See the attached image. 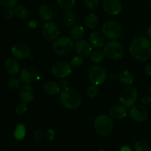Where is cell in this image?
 I'll return each instance as SVG.
<instances>
[{
	"label": "cell",
	"mask_w": 151,
	"mask_h": 151,
	"mask_svg": "<svg viewBox=\"0 0 151 151\" xmlns=\"http://www.w3.org/2000/svg\"><path fill=\"white\" fill-rule=\"evenodd\" d=\"M133 58L139 62H145L151 57V40L144 36L134 38L129 46Z\"/></svg>",
	"instance_id": "6da1fadb"
},
{
	"label": "cell",
	"mask_w": 151,
	"mask_h": 151,
	"mask_svg": "<svg viewBox=\"0 0 151 151\" xmlns=\"http://www.w3.org/2000/svg\"><path fill=\"white\" fill-rule=\"evenodd\" d=\"M59 100L64 107L69 110H75L81 104V96L79 92L73 87H66L60 90Z\"/></svg>",
	"instance_id": "7a4b0ae2"
},
{
	"label": "cell",
	"mask_w": 151,
	"mask_h": 151,
	"mask_svg": "<svg viewBox=\"0 0 151 151\" xmlns=\"http://www.w3.org/2000/svg\"><path fill=\"white\" fill-rule=\"evenodd\" d=\"M75 44L72 38L67 36H62L56 38L52 43L53 52L58 56L67 55L73 50Z\"/></svg>",
	"instance_id": "3957f363"
},
{
	"label": "cell",
	"mask_w": 151,
	"mask_h": 151,
	"mask_svg": "<svg viewBox=\"0 0 151 151\" xmlns=\"http://www.w3.org/2000/svg\"><path fill=\"white\" fill-rule=\"evenodd\" d=\"M94 127L98 134L108 136L112 133L113 122L111 118L106 115H100L94 118Z\"/></svg>",
	"instance_id": "277c9868"
},
{
	"label": "cell",
	"mask_w": 151,
	"mask_h": 151,
	"mask_svg": "<svg viewBox=\"0 0 151 151\" xmlns=\"http://www.w3.org/2000/svg\"><path fill=\"white\" fill-rule=\"evenodd\" d=\"M103 51L108 58L114 60L122 59L125 53L123 45L115 40H112L106 43L103 48Z\"/></svg>",
	"instance_id": "5b68a950"
},
{
	"label": "cell",
	"mask_w": 151,
	"mask_h": 151,
	"mask_svg": "<svg viewBox=\"0 0 151 151\" xmlns=\"http://www.w3.org/2000/svg\"><path fill=\"white\" fill-rule=\"evenodd\" d=\"M88 76L92 84L99 86L106 82L107 79V72L100 65H93L88 69Z\"/></svg>",
	"instance_id": "8992f818"
},
{
	"label": "cell",
	"mask_w": 151,
	"mask_h": 151,
	"mask_svg": "<svg viewBox=\"0 0 151 151\" xmlns=\"http://www.w3.org/2000/svg\"><path fill=\"white\" fill-rule=\"evenodd\" d=\"M103 35L109 40H115L119 38L122 34V28L119 23L113 20L106 21L102 28Z\"/></svg>",
	"instance_id": "52a82bcc"
},
{
	"label": "cell",
	"mask_w": 151,
	"mask_h": 151,
	"mask_svg": "<svg viewBox=\"0 0 151 151\" xmlns=\"http://www.w3.org/2000/svg\"><path fill=\"white\" fill-rule=\"evenodd\" d=\"M138 99V92L134 87H125L121 92L119 95V101L121 105H124L126 107H132L137 102Z\"/></svg>",
	"instance_id": "ba28073f"
},
{
	"label": "cell",
	"mask_w": 151,
	"mask_h": 151,
	"mask_svg": "<svg viewBox=\"0 0 151 151\" xmlns=\"http://www.w3.org/2000/svg\"><path fill=\"white\" fill-rule=\"evenodd\" d=\"M19 78L22 82L30 85L39 81L40 74L36 68L33 67H27L21 70Z\"/></svg>",
	"instance_id": "9c48e42d"
},
{
	"label": "cell",
	"mask_w": 151,
	"mask_h": 151,
	"mask_svg": "<svg viewBox=\"0 0 151 151\" xmlns=\"http://www.w3.org/2000/svg\"><path fill=\"white\" fill-rule=\"evenodd\" d=\"M52 73L57 78H66L72 73L71 65L66 62H56L52 67Z\"/></svg>",
	"instance_id": "30bf717a"
},
{
	"label": "cell",
	"mask_w": 151,
	"mask_h": 151,
	"mask_svg": "<svg viewBox=\"0 0 151 151\" xmlns=\"http://www.w3.org/2000/svg\"><path fill=\"white\" fill-rule=\"evenodd\" d=\"M60 30L58 26L53 22H48L44 25L42 28V35L46 40L49 41H54L58 38Z\"/></svg>",
	"instance_id": "8fae6325"
},
{
	"label": "cell",
	"mask_w": 151,
	"mask_h": 151,
	"mask_svg": "<svg viewBox=\"0 0 151 151\" xmlns=\"http://www.w3.org/2000/svg\"><path fill=\"white\" fill-rule=\"evenodd\" d=\"M11 53L15 58L19 59H25L29 56L30 50L26 43L17 42L13 45Z\"/></svg>",
	"instance_id": "7c38bea8"
},
{
	"label": "cell",
	"mask_w": 151,
	"mask_h": 151,
	"mask_svg": "<svg viewBox=\"0 0 151 151\" xmlns=\"http://www.w3.org/2000/svg\"><path fill=\"white\" fill-rule=\"evenodd\" d=\"M103 7L106 13L112 16L119 14L122 10V3L119 0H104Z\"/></svg>",
	"instance_id": "4fadbf2b"
},
{
	"label": "cell",
	"mask_w": 151,
	"mask_h": 151,
	"mask_svg": "<svg viewBox=\"0 0 151 151\" xmlns=\"http://www.w3.org/2000/svg\"><path fill=\"white\" fill-rule=\"evenodd\" d=\"M148 113L144 106L140 105H134L130 110V116L137 122H142L147 118Z\"/></svg>",
	"instance_id": "5bb4252c"
},
{
	"label": "cell",
	"mask_w": 151,
	"mask_h": 151,
	"mask_svg": "<svg viewBox=\"0 0 151 151\" xmlns=\"http://www.w3.org/2000/svg\"><path fill=\"white\" fill-rule=\"evenodd\" d=\"M75 49L79 56L86 57L92 53V46L87 40L81 38L76 41L75 44Z\"/></svg>",
	"instance_id": "9a60e30c"
},
{
	"label": "cell",
	"mask_w": 151,
	"mask_h": 151,
	"mask_svg": "<svg viewBox=\"0 0 151 151\" xmlns=\"http://www.w3.org/2000/svg\"><path fill=\"white\" fill-rule=\"evenodd\" d=\"M19 96L23 102L29 103L32 102L35 98V90L31 85L25 84L21 87L19 90Z\"/></svg>",
	"instance_id": "2e32d148"
},
{
	"label": "cell",
	"mask_w": 151,
	"mask_h": 151,
	"mask_svg": "<svg viewBox=\"0 0 151 151\" xmlns=\"http://www.w3.org/2000/svg\"><path fill=\"white\" fill-rule=\"evenodd\" d=\"M89 42L91 46L96 48H100V47L105 46L106 43V37L103 33H100V31H94L89 35Z\"/></svg>",
	"instance_id": "e0dca14e"
},
{
	"label": "cell",
	"mask_w": 151,
	"mask_h": 151,
	"mask_svg": "<svg viewBox=\"0 0 151 151\" xmlns=\"http://www.w3.org/2000/svg\"><path fill=\"white\" fill-rule=\"evenodd\" d=\"M4 69L7 73L12 76H16L21 72V66L19 62L16 59H13V58L7 59L5 61Z\"/></svg>",
	"instance_id": "ac0fdd59"
},
{
	"label": "cell",
	"mask_w": 151,
	"mask_h": 151,
	"mask_svg": "<svg viewBox=\"0 0 151 151\" xmlns=\"http://www.w3.org/2000/svg\"><path fill=\"white\" fill-rule=\"evenodd\" d=\"M109 114L111 117L114 118H117V119L124 118L128 115L127 107L122 105H114L109 110Z\"/></svg>",
	"instance_id": "d6986e66"
},
{
	"label": "cell",
	"mask_w": 151,
	"mask_h": 151,
	"mask_svg": "<svg viewBox=\"0 0 151 151\" xmlns=\"http://www.w3.org/2000/svg\"><path fill=\"white\" fill-rule=\"evenodd\" d=\"M118 79L119 82L123 85L130 86L134 83V77L132 73L130 72L128 70H124L119 73L118 76Z\"/></svg>",
	"instance_id": "ffe728a7"
},
{
	"label": "cell",
	"mask_w": 151,
	"mask_h": 151,
	"mask_svg": "<svg viewBox=\"0 0 151 151\" xmlns=\"http://www.w3.org/2000/svg\"><path fill=\"white\" fill-rule=\"evenodd\" d=\"M44 91L50 96H56L60 92V87L55 81H48L44 85Z\"/></svg>",
	"instance_id": "44dd1931"
},
{
	"label": "cell",
	"mask_w": 151,
	"mask_h": 151,
	"mask_svg": "<svg viewBox=\"0 0 151 151\" xmlns=\"http://www.w3.org/2000/svg\"><path fill=\"white\" fill-rule=\"evenodd\" d=\"M38 13L40 16L45 21H50L52 18V10L47 4H42L40 6Z\"/></svg>",
	"instance_id": "7402d4cb"
},
{
	"label": "cell",
	"mask_w": 151,
	"mask_h": 151,
	"mask_svg": "<svg viewBox=\"0 0 151 151\" xmlns=\"http://www.w3.org/2000/svg\"><path fill=\"white\" fill-rule=\"evenodd\" d=\"M76 20V15L73 11H71V10H68V11L65 12L63 16V19H62L63 24L66 27L72 26L75 23Z\"/></svg>",
	"instance_id": "603a6c76"
},
{
	"label": "cell",
	"mask_w": 151,
	"mask_h": 151,
	"mask_svg": "<svg viewBox=\"0 0 151 151\" xmlns=\"http://www.w3.org/2000/svg\"><path fill=\"white\" fill-rule=\"evenodd\" d=\"M84 35V28L82 25H76L72 27L70 30V36L73 40H78L82 38Z\"/></svg>",
	"instance_id": "cb8c5ba5"
},
{
	"label": "cell",
	"mask_w": 151,
	"mask_h": 151,
	"mask_svg": "<svg viewBox=\"0 0 151 151\" xmlns=\"http://www.w3.org/2000/svg\"><path fill=\"white\" fill-rule=\"evenodd\" d=\"M99 19L97 15L94 13H90L86 16L85 24L89 29H94L98 25Z\"/></svg>",
	"instance_id": "d4e9b609"
},
{
	"label": "cell",
	"mask_w": 151,
	"mask_h": 151,
	"mask_svg": "<svg viewBox=\"0 0 151 151\" xmlns=\"http://www.w3.org/2000/svg\"><path fill=\"white\" fill-rule=\"evenodd\" d=\"M15 16L20 19H27L29 16V11L24 5L16 6L14 9Z\"/></svg>",
	"instance_id": "484cf974"
},
{
	"label": "cell",
	"mask_w": 151,
	"mask_h": 151,
	"mask_svg": "<svg viewBox=\"0 0 151 151\" xmlns=\"http://www.w3.org/2000/svg\"><path fill=\"white\" fill-rule=\"evenodd\" d=\"M25 136H26V127H25L24 124H18L14 130L15 139L18 141H21L24 139Z\"/></svg>",
	"instance_id": "4316f807"
},
{
	"label": "cell",
	"mask_w": 151,
	"mask_h": 151,
	"mask_svg": "<svg viewBox=\"0 0 151 151\" xmlns=\"http://www.w3.org/2000/svg\"><path fill=\"white\" fill-rule=\"evenodd\" d=\"M105 53L102 50H96L92 51L91 54V59L94 63L97 64L101 62L104 59Z\"/></svg>",
	"instance_id": "83f0119b"
},
{
	"label": "cell",
	"mask_w": 151,
	"mask_h": 151,
	"mask_svg": "<svg viewBox=\"0 0 151 151\" xmlns=\"http://www.w3.org/2000/svg\"><path fill=\"white\" fill-rule=\"evenodd\" d=\"M135 151H150V146L145 140H139L134 144Z\"/></svg>",
	"instance_id": "f1b7e54d"
},
{
	"label": "cell",
	"mask_w": 151,
	"mask_h": 151,
	"mask_svg": "<svg viewBox=\"0 0 151 151\" xmlns=\"http://www.w3.org/2000/svg\"><path fill=\"white\" fill-rule=\"evenodd\" d=\"M57 4L60 7L65 10H68L73 7L76 3L77 0H56Z\"/></svg>",
	"instance_id": "f546056e"
},
{
	"label": "cell",
	"mask_w": 151,
	"mask_h": 151,
	"mask_svg": "<svg viewBox=\"0 0 151 151\" xmlns=\"http://www.w3.org/2000/svg\"><path fill=\"white\" fill-rule=\"evenodd\" d=\"M21 82H22V81H21L19 77L13 76L8 79L7 86L11 90H16V89L19 88L21 84Z\"/></svg>",
	"instance_id": "4dcf8cb0"
},
{
	"label": "cell",
	"mask_w": 151,
	"mask_h": 151,
	"mask_svg": "<svg viewBox=\"0 0 151 151\" xmlns=\"http://www.w3.org/2000/svg\"><path fill=\"white\" fill-rule=\"evenodd\" d=\"M83 63V56H74L70 61L71 66L74 67V68H78V67L81 66Z\"/></svg>",
	"instance_id": "1f68e13d"
},
{
	"label": "cell",
	"mask_w": 151,
	"mask_h": 151,
	"mask_svg": "<svg viewBox=\"0 0 151 151\" xmlns=\"http://www.w3.org/2000/svg\"><path fill=\"white\" fill-rule=\"evenodd\" d=\"M99 91L98 86L95 85V84H91V86L88 87V90H87V96L89 98H94L97 95Z\"/></svg>",
	"instance_id": "d6a6232c"
},
{
	"label": "cell",
	"mask_w": 151,
	"mask_h": 151,
	"mask_svg": "<svg viewBox=\"0 0 151 151\" xmlns=\"http://www.w3.org/2000/svg\"><path fill=\"white\" fill-rule=\"evenodd\" d=\"M19 0H0V4L7 8H13L16 7Z\"/></svg>",
	"instance_id": "836d02e7"
},
{
	"label": "cell",
	"mask_w": 151,
	"mask_h": 151,
	"mask_svg": "<svg viewBox=\"0 0 151 151\" xmlns=\"http://www.w3.org/2000/svg\"><path fill=\"white\" fill-rule=\"evenodd\" d=\"M27 110V106L26 103L22 102L21 103L18 104L17 106L16 107L15 111H16V113L18 115H23V114L26 113Z\"/></svg>",
	"instance_id": "e575fe53"
},
{
	"label": "cell",
	"mask_w": 151,
	"mask_h": 151,
	"mask_svg": "<svg viewBox=\"0 0 151 151\" xmlns=\"http://www.w3.org/2000/svg\"><path fill=\"white\" fill-rule=\"evenodd\" d=\"M100 0H85V4L88 8L94 10L99 6Z\"/></svg>",
	"instance_id": "d590c367"
},
{
	"label": "cell",
	"mask_w": 151,
	"mask_h": 151,
	"mask_svg": "<svg viewBox=\"0 0 151 151\" xmlns=\"http://www.w3.org/2000/svg\"><path fill=\"white\" fill-rule=\"evenodd\" d=\"M4 16L7 19H13V16H15L14 10H13L12 8H7L5 10H4Z\"/></svg>",
	"instance_id": "8d00e7d4"
},
{
	"label": "cell",
	"mask_w": 151,
	"mask_h": 151,
	"mask_svg": "<svg viewBox=\"0 0 151 151\" xmlns=\"http://www.w3.org/2000/svg\"><path fill=\"white\" fill-rule=\"evenodd\" d=\"M151 102V94L147 93V94L144 95L142 98V103L144 105H149Z\"/></svg>",
	"instance_id": "74e56055"
},
{
	"label": "cell",
	"mask_w": 151,
	"mask_h": 151,
	"mask_svg": "<svg viewBox=\"0 0 151 151\" xmlns=\"http://www.w3.org/2000/svg\"><path fill=\"white\" fill-rule=\"evenodd\" d=\"M43 137H44V132H43V130H38L35 131L34 138H35L36 142H39V141H41Z\"/></svg>",
	"instance_id": "f35d334b"
},
{
	"label": "cell",
	"mask_w": 151,
	"mask_h": 151,
	"mask_svg": "<svg viewBox=\"0 0 151 151\" xmlns=\"http://www.w3.org/2000/svg\"><path fill=\"white\" fill-rule=\"evenodd\" d=\"M59 86L61 88V90H63V89H65L69 87V83H68V81L66 78H62L60 81V83H59Z\"/></svg>",
	"instance_id": "ab89813d"
},
{
	"label": "cell",
	"mask_w": 151,
	"mask_h": 151,
	"mask_svg": "<svg viewBox=\"0 0 151 151\" xmlns=\"http://www.w3.org/2000/svg\"><path fill=\"white\" fill-rule=\"evenodd\" d=\"M47 137H48V139H50V141H52L53 139H54L55 133V131L52 130V129H49V130H47Z\"/></svg>",
	"instance_id": "60d3db41"
},
{
	"label": "cell",
	"mask_w": 151,
	"mask_h": 151,
	"mask_svg": "<svg viewBox=\"0 0 151 151\" xmlns=\"http://www.w3.org/2000/svg\"><path fill=\"white\" fill-rule=\"evenodd\" d=\"M145 73L147 76H151V62L146 65L145 68Z\"/></svg>",
	"instance_id": "b9f144b4"
},
{
	"label": "cell",
	"mask_w": 151,
	"mask_h": 151,
	"mask_svg": "<svg viewBox=\"0 0 151 151\" xmlns=\"http://www.w3.org/2000/svg\"><path fill=\"white\" fill-rule=\"evenodd\" d=\"M119 151H132L131 148L128 146H122L121 147V148L119 149Z\"/></svg>",
	"instance_id": "7bdbcfd3"
},
{
	"label": "cell",
	"mask_w": 151,
	"mask_h": 151,
	"mask_svg": "<svg viewBox=\"0 0 151 151\" xmlns=\"http://www.w3.org/2000/svg\"><path fill=\"white\" fill-rule=\"evenodd\" d=\"M147 36L150 38V39H151V24L149 25L148 28H147Z\"/></svg>",
	"instance_id": "ee69618b"
},
{
	"label": "cell",
	"mask_w": 151,
	"mask_h": 151,
	"mask_svg": "<svg viewBox=\"0 0 151 151\" xmlns=\"http://www.w3.org/2000/svg\"><path fill=\"white\" fill-rule=\"evenodd\" d=\"M32 22H33V21H30L28 25H29V27L30 28H35V26H36V25H35V23L34 24V23H32Z\"/></svg>",
	"instance_id": "f6af8a7d"
},
{
	"label": "cell",
	"mask_w": 151,
	"mask_h": 151,
	"mask_svg": "<svg viewBox=\"0 0 151 151\" xmlns=\"http://www.w3.org/2000/svg\"><path fill=\"white\" fill-rule=\"evenodd\" d=\"M148 90H149V93H150V94H151V84H150V86H149Z\"/></svg>",
	"instance_id": "bcb514c9"
},
{
	"label": "cell",
	"mask_w": 151,
	"mask_h": 151,
	"mask_svg": "<svg viewBox=\"0 0 151 151\" xmlns=\"http://www.w3.org/2000/svg\"><path fill=\"white\" fill-rule=\"evenodd\" d=\"M97 151H106V150H104V149H99Z\"/></svg>",
	"instance_id": "7dc6e473"
},
{
	"label": "cell",
	"mask_w": 151,
	"mask_h": 151,
	"mask_svg": "<svg viewBox=\"0 0 151 151\" xmlns=\"http://www.w3.org/2000/svg\"><path fill=\"white\" fill-rule=\"evenodd\" d=\"M150 7H151V0H150Z\"/></svg>",
	"instance_id": "c3c4849f"
}]
</instances>
